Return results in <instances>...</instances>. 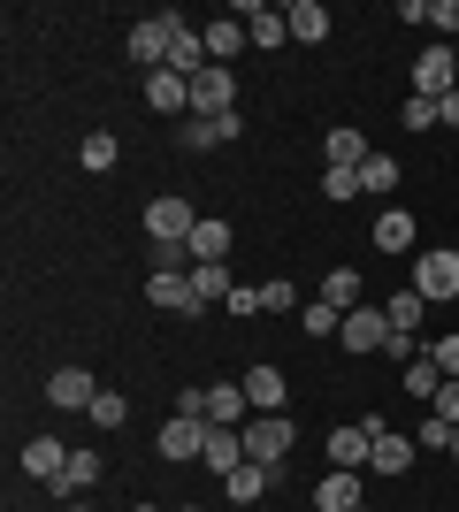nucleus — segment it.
<instances>
[{"mask_svg":"<svg viewBox=\"0 0 459 512\" xmlns=\"http://www.w3.org/2000/svg\"><path fill=\"white\" fill-rule=\"evenodd\" d=\"M276 482H284V467H276V459H245L238 474H222V490H230V505H261V497L276 490Z\"/></svg>","mask_w":459,"mask_h":512,"instance_id":"9d476101","label":"nucleus"},{"mask_svg":"<svg viewBox=\"0 0 459 512\" xmlns=\"http://www.w3.org/2000/svg\"><path fill=\"white\" fill-rule=\"evenodd\" d=\"M131 421V398H123V390H100V398H92V428H123Z\"/></svg>","mask_w":459,"mask_h":512,"instance_id":"c9c22d12","label":"nucleus"},{"mask_svg":"<svg viewBox=\"0 0 459 512\" xmlns=\"http://www.w3.org/2000/svg\"><path fill=\"white\" fill-rule=\"evenodd\" d=\"M131 512H161V505H131Z\"/></svg>","mask_w":459,"mask_h":512,"instance_id":"09e8293b","label":"nucleus"},{"mask_svg":"<svg viewBox=\"0 0 459 512\" xmlns=\"http://www.w3.org/2000/svg\"><path fill=\"white\" fill-rule=\"evenodd\" d=\"M421 314H429V299H421L414 283H406V291H391V299H383V321H391V329H406V337H414V329H421Z\"/></svg>","mask_w":459,"mask_h":512,"instance_id":"c756f323","label":"nucleus"},{"mask_svg":"<svg viewBox=\"0 0 459 512\" xmlns=\"http://www.w3.org/2000/svg\"><path fill=\"white\" fill-rule=\"evenodd\" d=\"M222 306H230V314H238V321H253V314H261V291H253V283H238V291H230V299H222Z\"/></svg>","mask_w":459,"mask_h":512,"instance_id":"37998d69","label":"nucleus"},{"mask_svg":"<svg viewBox=\"0 0 459 512\" xmlns=\"http://www.w3.org/2000/svg\"><path fill=\"white\" fill-rule=\"evenodd\" d=\"M375 253H414V214H406V207L375 214Z\"/></svg>","mask_w":459,"mask_h":512,"instance_id":"bb28decb","label":"nucleus"},{"mask_svg":"<svg viewBox=\"0 0 459 512\" xmlns=\"http://www.w3.org/2000/svg\"><path fill=\"white\" fill-rule=\"evenodd\" d=\"M452 459H459V428H452Z\"/></svg>","mask_w":459,"mask_h":512,"instance_id":"49530a36","label":"nucleus"},{"mask_svg":"<svg viewBox=\"0 0 459 512\" xmlns=\"http://www.w3.org/2000/svg\"><path fill=\"white\" fill-rule=\"evenodd\" d=\"M337 344H345V352H383V344H391V321H383V306H352L345 329H337Z\"/></svg>","mask_w":459,"mask_h":512,"instance_id":"ddd939ff","label":"nucleus"},{"mask_svg":"<svg viewBox=\"0 0 459 512\" xmlns=\"http://www.w3.org/2000/svg\"><path fill=\"white\" fill-rule=\"evenodd\" d=\"M437 383H444V375L429 367V352H421V360L406 367V398H421V406H429V398H437Z\"/></svg>","mask_w":459,"mask_h":512,"instance_id":"4c0bfd02","label":"nucleus"},{"mask_svg":"<svg viewBox=\"0 0 459 512\" xmlns=\"http://www.w3.org/2000/svg\"><path fill=\"white\" fill-rule=\"evenodd\" d=\"M284 23H291V39H306V46H322V39H329V8H322V0H291Z\"/></svg>","mask_w":459,"mask_h":512,"instance_id":"cd10ccee","label":"nucleus"},{"mask_svg":"<svg viewBox=\"0 0 459 512\" xmlns=\"http://www.w3.org/2000/svg\"><path fill=\"white\" fill-rule=\"evenodd\" d=\"M299 329H306V337H337V329H345V314H337L329 299H314V306H299Z\"/></svg>","mask_w":459,"mask_h":512,"instance_id":"72a5a7b5","label":"nucleus"},{"mask_svg":"<svg viewBox=\"0 0 459 512\" xmlns=\"http://www.w3.org/2000/svg\"><path fill=\"white\" fill-rule=\"evenodd\" d=\"M238 436H245V459H276V467H284V451H291L299 428H291V413H253Z\"/></svg>","mask_w":459,"mask_h":512,"instance_id":"7ed1b4c3","label":"nucleus"},{"mask_svg":"<svg viewBox=\"0 0 459 512\" xmlns=\"http://www.w3.org/2000/svg\"><path fill=\"white\" fill-rule=\"evenodd\" d=\"M368 138H360V130H352V123H337V130H322V161H329V169H360V161H368Z\"/></svg>","mask_w":459,"mask_h":512,"instance_id":"4be33fe9","label":"nucleus"},{"mask_svg":"<svg viewBox=\"0 0 459 512\" xmlns=\"http://www.w3.org/2000/svg\"><path fill=\"white\" fill-rule=\"evenodd\" d=\"M153 451H161L169 467H192L199 451H207V421H192V413H169V421H161V436H153Z\"/></svg>","mask_w":459,"mask_h":512,"instance_id":"20e7f679","label":"nucleus"},{"mask_svg":"<svg viewBox=\"0 0 459 512\" xmlns=\"http://www.w3.org/2000/svg\"><path fill=\"white\" fill-rule=\"evenodd\" d=\"M398 123H406V130H437L444 123V100H421V92H414V100L398 107Z\"/></svg>","mask_w":459,"mask_h":512,"instance_id":"e433bc0d","label":"nucleus"},{"mask_svg":"<svg viewBox=\"0 0 459 512\" xmlns=\"http://www.w3.org/2000/svg\"><path fill=\"white\" fill-rule=\"evenodd\" d=\"M444 123H452V130H459V92H452V100H444Z\"/></svg>","mask_w":459,"mask_h":512,"instance_id":"a18cd8bd","label":"nucleus"},{"mask_svg":"<svg viewBox=\"0 0 459 512\" xmlns=\"http://www.w3.org/2000/svg\"><path fill=\"white\" fill-rule=\"evenodd\" d=\"M261 314H299V291H291L284 276H268L261 283Z\"/></svg>","mask_w":459,"mask_h":512,"instance_id":"58836bf2","label":"nucleus"},{"mask_svg":"<svg viewBox=\"0 0 459 512\" xmlns=\"http://www.w3.org/2000/svg\"><path fill=\"white\" fill-rule=\"evenodd\" d=\"M360 428H368V467L375 474H406V467H414V436H398V428H383V421H360Z\"/></svg>","mask_w":459,"mask_h":512,"instance_id":"1a4fd4ad","label":"nucleus"},{"mask_svg":"<svg viewBox=\"0 0 459 512\" xmlns=\"http://www.w3.org/2000/svg\"><path fill=\"white\" fill-rule=\"evenodd\" d=\"M421 352H429V367H437L444 383H459V329H444V337H429V344H421Z\"/></svg>","mask_w":459,"mask_h":512,"instance_id":"2f4dec72","label":"nucleus"},{"mask_svg":"<svg viewBox=\"0 0 459 512\" xmlns=\"http://www.w3.org/2000/svg\"><path fill=\"white\" fill-rule=\"evenodd\" d=\"M176 23H184L176 8H161V16L131 23V62H138V69H161V62H169V39H176Z\"/></svg>","mask_w":459,"mask_h":512,"instance_id":"423d86ee","label":"nucleus"},{"mask_svg":"<svg viewBox=\"0 0 459 512\" xmlns=\"http://www.w3.org/2000/svg\"><path fill=\"white\" fill-rule=\"evenodd\" d=\"M452 54H459V39H452Z\"/></svg>","mask_w":459,"mask_h":512,"instance_id":"3c124183","label":"nucleus"},{"mask_svg":"<svg viewBox=\"0 0 459 512\" xmlns=\"http://www.w3.org/2000/svg\"><path fill=\"white\" fill-rule=\"evenodd\" d=\"M322 199H337V207L360 199V169H322Z\"/></svg>","mask_w":459,"mask_h":512,"instance_id":"ea45409f","label":"nucleus"},{"mask_svg":"<svg viewBox=\"0 0 459 512\" xmlns=\"http://www.w3.org/2000/svg\"><path fill=\"white\" fill-rule=\"evenodd\" d=\"M192 115H238V77H230L222 62H207L192 77Z\"/></svg>","mask_w":459,"mask_h":512,"instance_id":"0eeeda50","label":"nucleus"},{"mask_svg":"<svg viewBox=\"0 0 459 512\" xmlns=\"http://www.w3.org/2000/svg\"><path fill=\"white\" fill-rule=\"evenodd\" d=\"M284 398H291V383H284V367H276V360H261L253 375H245V406H253V413H284Z\"/></svg>","mask_w":459,"mask_h":512,"instance_id":"dca6fc26","label":"nucleus"},{"mask_svg":"<svg viewBox=\"0 0 459 512\" xmlns=\"http://www.w3.org/2000/svg\"><path fill=\"white\" fill-rule=\"evenodd\" d=\"M62 467H69V444H54V436H31V444H23V474H31V482H62Z\"/></svg>","mask_w":459,"mask_h":512,"instance_id":"5701e85b","label":"nucleus"},{"mask_svg":"<svg viewBox=\"0 0 459 512\" xmlns=\"http://www.w3.org/2000/svg\"><path fill=\"white\" fill-rule=\"evenodd\" d=\"M146 306H161V314H199L192 268H153L146 276Z\"/></svg>","mask_w":459,"mask_h":512,"instance_id":"6e6552de","label":"nucleus"},{"mask_svg":"<svg viewBox=\"0 0 459 512\" xmlns=\"http://www.w3.org/2000/svg\"><path fill=\"white\" fill-rule=\"evenodd\" d=\"M146 107H153V115H192V77H176V69H146Z\"/></svg>","mask_w":459,"mask_h":512,"instance_id":"4468645a","label":"nucleus"},{"mask_svg":"<svg viewBox=\"0 0 459 512\" xmlns=\"http://www.w3.org/2000/svg\"><path fill=\"white\" fill-rule=\"evenodd\" d=\"M360 512H368V505H360Z\"/></svg>","mask_w":459,"mask_h":512,"instance_id":"864d4df0","label":"nucleus"},{"mask_svg":"<svg viewBox=\"0 0 459 512\" xmlns=\"http://www.w3.org/2000/svg\"><path fill=\"white\" fill-rule=\"evenodd\" d=\"M230 245H238V230H230L222 214H199V230H192V245H184V253H192V268H222V260H230Z\"/></svg>","mask_w":459,"mask_h":512,"instance_id":"f8f14e48","label":"nucleus"},{"mask_svg":"<svg viewBox=\"0 0 459 512\" xmlns=\"http://www.w3.org/2000/svg\"><path fill=\"white\" fill-rule=\"evenodd\" d=\"M414 291H421L429 306H444V299L459 306V253H452V245H437V253L414 260Z\"/></svg>","mask_w":459,"mask_h":512,"instance_id":"f257e3e1","label":"nucleus"},{"mask_svg":"<svg viewBox=\"0 0 459 512\" xmlns=\"http://www.w3.org/2000/svg\"><path fill=\"white\" fill-rule=\"evenodd\" d=\"M199 39H207V62H222V69H230V54H238V46H253V39H245V23H238V16H215V23H199Z\"/></svg>","mask_w":459,"mask_h":512,"instance_id":"393cba45","label":"nucleus"},{"mask_svg":"<svg viewBox=\"0 0 459 512\" xmlns=\"http://www.w3.org/2000/svg\"><path fill=\"white\" fill-rule=\"evenodd\" d=\"M414 92H421V100H452V92H459V54H452V46H421V62H414Z\"/></svg>","mask_w":459,"mask_h":512,"instance_id":"f03ea898","label":"nucleus"},{"mask_svg":"<svg viewBox=\"0 0 459 512\" xmlns=\"http://www.w3.org/2000/svg\"><path fill=\"white\" fill-rule=\"evenodd\" d=\"M238 115H184V153H215V146H230L238 138Z\"/></svg>","mask_w":459,"mask_h":512,"instance_id":"f3484780","label":"nucleus"},{"mask_svg":"<svg viewBox=\"0 0 459 512\" xmlns=\"http://www.w3.org/2000/svg\"><path fill=\"white\" fill-rule=\"evenodd\" d=\"M429 413H437L444 428H459V383H437V398H429Z\"/></svg>","mask_w":459,"mask_h":512,"instance_id":"a19ab883","label":"nucleus"},{"mask_svg":"<svg viewBox=\"0 0 459 512\" xmlns=\"http://www.w3.org/2000/svg\"><path fill=\"white\" fill-rule=\"evenodd\" d=\"M322 299L337 306V314H352V306H368V283H360V268H329V276H322Z\"/></svg>","mask_w":459,"mask_h":512,"instance_id":"c85d7f7f","label":"nucleus"},{"mask_svg":"<svg viewBox=\"0 0 459 512\" xmlns=\"http://www.w3.org/2000/svg\"><path fill=\"white\" fill-rule=\"evenodd\" d=\"M329 467H345V474H360V467H368V428H360V421H345V428H329Z\"/></svg>","mask_w":459,"mask_h":512,"instance_id":"aec40b11","label":"nucleus"},{"mask_svg":"<svg viewBox=\"0 0 459 512\" xmlns=\"http://www.w3.org/2000/svg\"><path fill=\"white\" fill-rule=\"evenodd\" d=\"M360 192H375V199L398 192V161L391 153H368V161H360Z\"/></svg>","mask_w":459,"mask_h":512,"instance_id":"7c9ffc66","label":"nucleus"},{"mask_svg":"<svg viewBox=\"0 0 459 512\" xmlns=\"http://www.w3.org/2000/svg\"><path fill=\"white\" fill-rule=\"evenodd\" d=\"M176 512H207V505H176Z\"/></svg>","mask_w":459,"mask_h":512,"instance_id":"de8ad7c7","label":"nucleus"},{"mask_svg":"<svg viewBox=\"0 0 459 512\" xmlns=\"http://www.w3.org/2000/svg\"><path fill=\"white\" fill-rule=\"evenodd\" d=\"M429 23H437L444 46H452V39H459V0H429Z\"/></svg>","mask_w":459,"mask_h":512,"instance_id":"79ce46f5","label":"nucleus"},{"mask_svg":"<svg viewBox=\"0 0 459 512\" xmlns=\"http://www.w3.org/2000/svg\"><path fill=\"white\" fill-rule=\"evenodd\" d=\"M414 444H421V451H452V428H444L437 413H429V421H421V436H414Z\"/></svg>","mask_w":459,"mask_h":512,"instance_id":"c03bdc74","label":"nucleus"},{"mask_svg":"<svg viewBox=\"0 0 459 512\" xmlns=\"http://www.w3.org/2000/svg\"><path fill=\"white\" fill-rule=\"evenodd\" d=\"M192 291H199V306H222L238 283H230V268H192Z\"/></svg>","mask_w":459,"mask_h":512,"instance_id":"473e14b6","label":"nucleus"},{"mask_svg":"<svg viewBox=\"0 0 459 512\" xmlns=\"http://www.w3.org/2000/svg\"><path fill=\"white\" fill-rule=\"evenodd\" d=\"M253 406H245V383H207V428H245Z\"/></svg>","mask_w":459,"mask_h":512,"instance_id":"a211bd4d","label":"nucleus"},{"mask_svg":"<svg viewBox=\"0 0 459 512\" xmlns=\"http://www.w3.org/2000/svg\"><path fill=\"white\" fill-rule=\"evenodd\" d=\"M230 16L245 23V39L261 46V54H276V46L291 39V23H284V8H261V0H238V8H230Z\"/></svg>","mask_w":459,"mask_h":512,"instance_id":"9b49d317","label":"nucleus"},{"mask_svg":"<svg viewBox=\"0 0 459 512\" xmlns=\"http://www.w3.org/2000/svg\"><path fill=\"white\" fill-rule=\"evenodd\" d=\"M161 69H176V77H199L207 69V39H199L192 23H176V39H169V62Z\"/></svg>","mask_w":459,"mask_h":512,"instance_id":"a878e982","label":"nucleus"},{"mask_svg":"<svg viewBox=\"0 0 459 512\" xmlns=\"http://www.w3.org/2000/svg\"><path fill=\"white\" fill-rule=\"evenodd\" d=\"M314 512H360V474L329 467L322 482H314Z\"/></svg>","mask_w":459,"mask_h":512,"instance_id":"6ab92c4d","label":"nucleus"},{"mask_svg":"<svg viewBox=\"0 0 459 512\" xmlns=\"http://www.w3.org/2000/svg\"><path fill=\"white\" fill-rule=\"evenodd\" d=\"M452 505H459V497H452Z\"/></svg>","mask_w":459,"mask_h":512,"instance_id":"603ef678","label":"nucleus"},{"mask_svg":"<svg viewBox=\"0 0 459 512\" xmlns=\"http://www.w3.org/2000/svg\"><path fill=\"white\" fill-rule=\"evenodd\" d=\"M100 482V451H69V467H62V482H46V490L62 497V505H77V497Z\"/></svg>","mask_w":459,"mask_h":512,"instance_id":"412c9836","label":"nucleus"},{"mask_svg":"<svg viewBox=\"0 0 459 512\" xmlns=\"http://www.w3.org/2000/svg\"><path fill=\"white\" fill-rule=\"evenodd\" d=\"M199 467L238 474V467H245V436H238V428H207V451H199Z\"/></svg>","mask_w":459,"mask_h":512,"instance_id":"b1692460","label":"nucleus"},{"mask_svg":"<svg viewBox=\"0 0 459 512\" xmlns=\"http://www.w3.org/2000/svg\"><path fill=\"white\" fill-rule=\"evenodd\" d=\"M115 153H123V146H115L108 130H92L85 146H77V161H85V169H92V176H108V169H115Z\"/></svg>","mask_w":459,"mask_h":512,"instance_id":"f704fd0d","label":"nucleus"},{"mask_svg":"<svg viewBox=\"0 0 459 512\" xmlns=\"http://www.w3.org/2000/svg\"><path fill=\"white\" fill-rule=\"evenodd\" d=\"M69 512H85V497H77V505H69Z\"/></svg>","mask_w":459,"mask_h":512,"instance_id":"8fccbe9b","label":"nucleus"},{"mask_svg":"<svg viewBox=\"0 0 459 512\" xmlns=\"http://www.w3.org/2000/svg\"><path fill=\"white\" fill-rule=\"evenodd\" d=\"M92 398H100V383H92L85 367H62V375L46 383V406L54 413H92Z\"/></svg>","mask_w":459,"mask_h":512,"instance_id":"2eb2a0df","label":"nucleus"},{"mask_svg":"<svg viewBox=\"0 0 459 512\" xmlns=\"http://www.w3.org/2000/svg\"><path fill=\"white\" fill-rule=\"evenodd\" d=\"M192 230H199L192 199H153V207H146V237H153V245H192Z\"/></svg>","mask_w":459,"mask_h":512,"instance_id":"39448f33","label":"nucleus"}]
</instances>
